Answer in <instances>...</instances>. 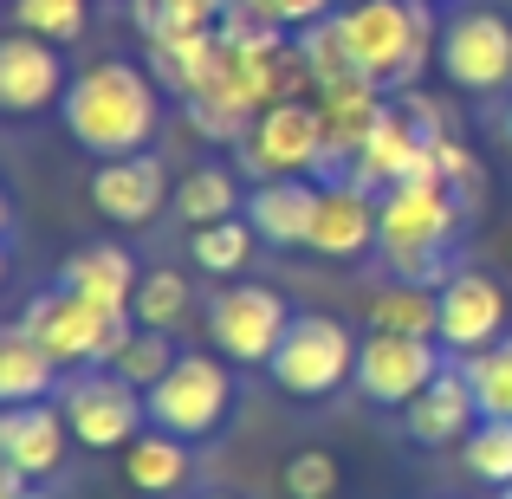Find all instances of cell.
<instances>
[{
  "mask_svg": "<svg viewBox=\"0 0 512 499\" xmlns=\"http://www.w3.org/2000/svg\"><path fill=\"white\" fill-rule=\"evenodd\" d=\"M312 104H318V124H325V143H331V163L350 169V156L363 150V137H370L376 124H383V85L376 78H338V85H318L312 91Z\"/></svg>",
  "mask_w": 512,
  "mask_h": 499,
  "instance_id": "ffe728a7",
  "label": "cell"
},
{
  "mask_svg": "<svg viewBox=\"0 0 512 499\" xmlns=\"http://www.w3.org/2000/svg\"><path fill=\"white\" fill-rule=\"evenodd\" d=\"M143 402H150V428L182 435V441H208L234 415V370L214 363L208 350H188V357L169 363V376Z\"/></svg>",
  "mask_w": 512,
  "mask_h": 499,
  "instance_id": "8992f818",
  "label": "cell"
},
{
  "mask_svg": "<svg viewBox=\"0 0 512 499\" xmlns=\"http://www.w3.org/2000/svg\"><path fill=\"white\" fill-rule=\"evenodd\" d=\"M467 383H474V402L480 415H493V422H512V331L500 337V344L474 350V357H461Z\"/></svg>",
  "mask_w": 512,
  "mask_h": 499,
  "instance_id": "f546056e",
  "label": "cell"
},
{
  "mask_svg": "<svg viewBox=\"0 0 512 499\" xmlns=\"http://www.w3.org/2000/svg\"><path fill=\"white\" fill-rule=\"evenodd\" d=\"M124 480L137 493H175L188 480V441L182 435H163V428H143L137 441L124 448Z\"/></svg>",
  "mask_w": 512,
  "mask_h": 499,
  "instance_id": "d4e9b609",
  "label": "cell"
},
{
  "mask_svg": "<svg viewBox=\"0 0 512 499\" xmlns=\"http://www.w3.org/2000/svg\"><path fill=\"white\" fill-rule=\"evenodd\" d=\"M130 20L143 39H169V33H221L227 0H130Z\"/></svg>",
  "mask_w": 512,
  "mask_h": 499,
  "instance_id": "f1b7e54d",
  "label": "cell"
},
{
  "mask_svg": "<svg viewBox=\"0 0 512 499\" xmlns=\"http://www.w3.org/2000/svg\"><path fill=\"white\" fill-rule=\"evenodd\" d=\"M13 325L33 337V344L59 363V370H72V363L111 370L117 350L130 344V331H137V318H130V312H98V305L78 299V292L46 286V292H33V299L20 305V318H13Z\"/></svg>",
  "mask_w": 512,
  "mask_h": 499,
  "instance_id": "277c9868",
  "label": "cell"
},
{
  "mask_svg": "<svg viewBox=\"0 0 512 499\" xmlns=\"http://www.w3.org/2000/svg\"><path fill=\"white\" fill-rule=\"evenodd\" d=\"M85 195H91V208H98L104 221L143 227V221L163 214V201H175V188H169L163 156L143 150V156H111V163H98L91 182H85Z\"/></svg>",
  "mask_w": 512,
  "mask_h": 499,
  "instance_id": "5bb4252c",
  "label": "cell"
},
{
  "mask_svg": "<svg viewBox=\"0 0 512 499\" xmlns=\"http://www.w3.org/2000/svg\"><path fill=\"white\" fill-rule=\"evenodd\" d=\"M344 7H350V0H344Z\"/></svg>",
  "mask_w": 512,
  "mask_h": 499,
  "instance_id": "7bdbcfd3",
  "label": "cell"
},
{
  "mask_svg": "<svg viewBox=\"0 0 512 499\" xmlns=\"http://www.w3.org/2000/svg\"><path fill=\"white\" fill-rule=\"evenodd\" d=\"M435 65L448 72L454 91H506L512 85V20L493 7H461L441 20Z\"/></svg>",
  "mask_w": 512,
  "mask_h": 499,
  "instance_id": "9c48e42d",
  "label": "cell"
},
{
  "mask_svg": "<svg viewBox=\"0 0 512 499\" xmlns=\"http://www.w3.org/2000/svg\"><path fill=\"white\" fill-rule=\"evenodd\" d=\"M266 7L279 13V26H286V33H299V26H312V20H325V13H338L344 0H266Z\"/></svg>",
  "mask_w": 512,
  "mask_h": 499,
  "instance_id": "74e56055",
  "label": "cell"
},
{
  "mask_svg": "<svg viewBox=\"0 0 512 499\" xmlns=\"http://www.w3.org/2000/svg\"><path fill=\"white\" fill-rule=\"evenodd\" d=\"M65 91H72V78H65V59L52 39H33V33L0 39V111L33 117L46 104H65Z\"/></svg>",
  "mask_w": 512,
  "mask_h": 499,
  "instance_id": "9a60e30c",
  "label": "cell"
},
{
  "mask_svg": "<svg viewBox=\"0 0 512 499\" xmlns=\"http://www.w3.org/2000/svg\"><path fill=\"white\" fill-rule=\"evenodd\" d=\"M292 318L299 312H292L273 286H260V279H240V286H227V292L208 299V337H214V350L234 357V363H273V350H279V337L292 331Z\"/></svg>",
  "mask_w": 512,
  "mask_h": 499,
  "instance_id": "30bf717a",
  "label": "cell"
},
{
  "mask_svg": "<svg viewBox=\"0 0 512 499\" xmlns=\"http://www.w3.org/2000/svg\"><path fill=\"white\" fill-rule=\"evenodd\" d=\"M500 499H512V487H506V493H500Z\"/></svg>",
  "mask_w": 512,
  "mask_h": 499,
  "instance_id": "b9f144b4",
  "label": "cell"
},
{
  "mask_svg": "<svg viewBox=\"0 0 512 499\" xmlns=\"http://www.w3.org/2000/svg\"><path fill=\"white\" fill-rule=\"evenodd\" d=\"M376 247V195L357 188L350 175H331L318 195V227H312V253L318 260H363Z\"/></svg>",
  "mask_w": 512,
  "mask_h": 499,
  "instance_id": "d6986e66",
  "label": "cell"
},
{
  "mask_svg": "<svg viewBox=\"0 0 512 499\" xmlns=\"http://www.w3.org/2000/svg\"><path fill=\"white\" fill-rule=\"evenodd\" d=\"M344 175L357 188H370V195H383V188H396V182H441L435 150H428V137L409 124L402 104H389V111H383V124L363 137V150L350 156ZM441 188H448V182H441Z\"/></svg>",
  "mask_w": 512,
  "mask_h": 499,
  "instance_id": "4fadbf2b",
  "label": "cell"
},
{
  "mask_svg": "<svg viewBox=\"0 0 512 499\" xmlns=\"http://www.w3.org/2000/svg\"><path fill=\"white\" fill-rule=\"evenodd\" d=\"M175 357H182V350L169 344V331H143V325H137V331H130V344L117 350V363H111V370L124 376V383H137L143 396H150V389L169 376V363H175Z\"/></svg>",
  "mask_w": 512,
  "mask_h": 499,
  "instance_id": "836d02e7",
  "label": "cell"
},
{
  "mask_svg": "<svg viewBox=\"0 0 512 499\" xmlns=\"http://www.w3.org/2000/svg\"><path fill=\"white\" fill-rule=\"evenodd\" d=\"M137 279L143 266L130 260L117 240H91V247H72L59 266V286L78 292V299H91L98 312H130V299H137Z\"/></svg>",
  "mask_w": 512,
  "mask_h": 499,
  "instance_id": "44dd1931",
  "label": "cell"
},
{
  "mask_svg": "<svg viewBox=\"0 0 512 499\" xmlns=\"http://www.w3.org/2000/svg\"><path fill=\"white\" fill-rule=\"evenodd\" d=\"M72 422H65L59 402H26V409L0 415V461L20 467L26 480H59L65 454H72Z\"/></svg>",
  "mask_w": 512,
  "mask_h": 499,
  "instance_id": "2e32d148",
  "label": "cell"
},
{
  "mask_svg": "<svg viewBox=\"0 0 512 499\" xmlns=\"http://www.w3.org/2000/svg\"><path fill=\"white\" fill-rule=\"evenodd\" d=\"M20 499H52V493H33V487H26V493H20Z\"/></svg>",
  "mask_w": 512,
  "mask_h": 499,
  "instance_id": "f35d334b",
  "label": "cell"
},
{
  "mask_svg": "<svg viewBox=\"0 0 512 499\" xmlns=\"http://www.w3.org/2000/svg\"><path fill=\"white\" fill-rule=\"evenodd\" d=\"M370 331H396V337H435L441 331V292L422 286V279H389V286L370 292L363 305Z\"/></svg>",
  "mask_w": 512,
  "mask_h": 499,
  "instance_id": "603a6c76",
  "label": "cell"
},
{
  "mask_svg": "<svg viewBox=\"0 0 512 499\" xmlns=\"http://www.w3.org/2000/svg\"><path fill=\"white\" fill-rule=\"evenodd\" d=\"M506 143H512V104H506Z\"/></svg>",
  "mask_w": 512,
  "mask_h": 499,
  "instance_id": "60d3db41",
  "label": "cell"
},
{
  "mask_svg": "<svg viewBox=\"0 0 512 499\" xmlns=\"http://www.w3.org/2000/svg\"><path fill=\"white\" fill-rule=\"evenodd\" d=\"M227 65V39L221 33H169V39H150V78L163 91H175L182 104H195L201 91L221 78Z\"/></svg>",
  "mask_w": 512,
  "mask_h": 499,
  "instance_id": "7402d4cb",
  "label": "cell"
},
{
  "mask_svg": "<svg viewBox=\"0 0 512 499\" xmlns=\"http://www.w3.org/2000/svg\"><path fill=\"white\" fill-rule=\"evenodd\" d=\"M52 383H59V363H52L20 325L0 331V402H7V409L46 402V396H52Z\"/></svg>",
  "mask_w": 512,
  "mask_h": 499,
  "instance_id": "cb8c5ba5",
  "label": "cell"
},
{
  "mask_svg": "<svg viewBox=\"0 0 512 499\" xmlns=\"http://www.w3.org/2000/svg\"><path fill=\"white\" fill-rule=\"evenodd\" d=\"M299 52H305V65H312V78L318 85H338V78H357V59H350V46H344V26H338V13H325V20H312V26H299Z\"/></svg>",
  "mask_w": 512,
  "mask_h": 499,
  "instance_id": "d6a6232c",
  "label": "cell"
},
{
  "mask_svg": "<svg viewBox=\"0 0 512 499\" xmlns=\"http://www.w3.org/2000/svg\"><path fill=\"white\" fill-rule=\"evenodd\" d=\"M357 350L363 344L331 312H299L292 331L279 337L266 376H273L286 396H299V402H325V396H338L344 383H357Z\"/></svg>",
  "mask_w": 512,
  "mask_h": 499,
  "instance_id": "5b68a950",
  "label": "cell"
},
{
  "mask_svg": "<svg viewBox=\"0 0 512 499\" xmlns=\"http://www.w3.org/2000/svg\"><path fill=\"white\" fill-rule=\"evenodd\" d=\"M182 111H188V130H195V137H208V143H247V130H253V117L234 111V104L195 98V104H182Z\"/></svg>",
  "mask_w": 512,
  "mask_h": 499,
  "instance_id": "d590c367",
  "label": "cell"
},
{
  "mask_svg": "<svg viewBox=\"0 0 512 499\" xmlns=\"http://www.w3.org/2000/svg\"><path fill=\"white\" fill-rule=\"evenodd\" d=\"M474 422H480V402H474V383H467L461 363H448V370L402 409V435H409L415 448H454V441L474 435Z\"/></svg>",
  "mask_w": 512,
  "mask_h": 499,
  "instance_id": "e0dca14e",
  "label": "cell"
},
{
  "mask_svg": "<svg viewBox=\"0 0 512 499\" xmlns=\"http://www.w3.org/2000/svg\"><path fill=\"white\" fill-rule=\"evenodd\" d=\"M448 370L435 350V337H396V331H370L357 350V389L376 409H409L435 376Z\"/></svg>",
  "mask_w": 512,
  "mask_h": 499,
  "instance_id": "7c38bea8",
  "label": "cell"
},
{
  "mask_svg": "<svg viewBox=\"0 0 512 499\" xmlns=\"http://www.w3.org/2000/svg\"><path fill=\"white\" fill-rule=\"evenodd\" d=\"M59 409L72 422V441L91 454L130 448V441L150 428V402H143L137 383H124L117 370H78L72 383L59 389Z\"/></svg>",
  "mask_w": 512,
  "mask_h": 499,
  "instance_id": "ba28073f",
  "label": "cell"
},
{
  "mask_svg": "<svg viewBox=\"0 0 512 499\" xmlns=\"http://www.w3.org/2000/svg\"><path fill=\"white\" fill-rule=\"evenodd\" d=\"M435 292H441V331H435V344L448 350L454 363L506 337L512 299H506V286L493 273H480V266H448Z\"/></svg>",
  "mask_w": 512,
  "mask_h": 499,
  "instance_id": "8fae6325",
  "label": "cell"
},
{
  "mask_svg": "<svg viewBox=\"0 0 512 499\" xmlns=\"http://www.w3.org/2000/svg\"><path fill=\"white\" fill-rule=\"evenodd\" d=\"M454 227H461V195L441 182H396L376 195V247L396 279L428 286V273H441Z\"/></svg>",
  "mask_w": 512,
  "mask_h": 499,
  "instance_id": "3957f363",
  "label": "cell"
},
{
  "mask_svg": "<svg viewBox=\"0 0 512 499\" xmlns=\"http://www.w3.org/2000/svg\"><path fill=\"white\" fill-rule=\"evenodd\" d=\"M188 312H195V286H188V273H175V266H150V273L137 279L130 318H137L143 331H175V325H188Z\"/></svg>",
  "mask_w": 512,
  "mask_h": 499,
  "instance_id": "83f0119b",
  "label": "cell"
},
{
  "mask_svg": "<svg viewBox=\"0 0 512 499\" xmlns=\"http://www.w3.org/2000/svg\"><path fill=\"white\" fill-rule=\"evenodd\" d=\"M195 499H234V493H195Z\"/></svg>",
  "mask_w": 512,
  "mask_h": 499,
  "instance_id": "ab89813d",
  "label": "cell"
},
{
  "mask_svg": "<svg viewBox=\"0 0 512 499\" xmlns=\"http://www.w3.org/2000/svg\"><path fill=\"white\" fill-rule=\"evenodd\" d=\"M240 163L253 169V182H279V175H331L338 169L312 98L266 104V111L253 117L247 143H240Z\"/></svg>",
  "mask_w": 512,
  "mask_h": 499,
  "instance_id": "52a82bcc",
  "label": "cell"
},
{
  "mask_svg": "<svg viewBox=\"0 0 512 499\" xmlns=\"http://www.w3.org/2000/svg\"><path fill=\"white\" fill-rule=\"evenodd\" d=\"M175 214H182L188 227H214V221H234V214H247V201H240V182L227 175L221 163H195L175 182Z\"/></svg>",
  "mask_w": 512,
  "mask_h": 499,
  "instance_id": "484cf974",
  "label": "cell"
},
{
  "mask_svg": "<svg viewBox=\"0 0 512 499\" xmlns=\"http://www.w3.org/2000/svg\"><path fill=\"white\" fill-rule=\"evenodd\" d=\"M338 454L325 448H299L286 454V467H279V493L286 499H338Z\"/></svg>",
  "mask_w": 512,
  "mask_h": 499,
  "instance_id": "e575fe53",
  "label": "cell"
},
{
  "mask_svg": "<svg viewBox=\"0 0 512 499\" xmlns=\"http://www.w3.org/2000/svg\"><path fill=\"white\" fill-rule=\"evenodd\" d=\"M318 195L325 182L312 175H279V182H253L247 195V221L266 247H312V227H318Z\"/></svg>",
  "mask_w": 512,
  "mask_h": 499,
  "instance_id": "ac0fdd59",
  "label": "cell"
},
{
  "mask_svg": "<svg viewBox=\"0 0 512 499\" xmlns=\"http://www.w3.org/2000/svg\"><path fill=\"white\" fill-rule=\"evenodd\" d=\"M91 26V0H13V33L52 39V46H72Z\"/></svg>",
  "mask_w": 512,
  "mask_h": 499,
  "instance_id": "1f68e13d",
  "label": "cell"
},
{
  "mask_svg": "<svg viewBox=\"0 0 512 499\" xmlns=\"http://www.w3.org/2000/svg\"><path fill=\"white\" fill-rule=\"evenodd\" d=\"M428 150H435V169H441V182H448L454 195L480 188V163L467 156V143H461V137H448V130H441V137H428Z\"/></svg>",
  "mask_w": 512,
  "mask_h": 499,
  "instance_id": "8d00e7d4",
  "label": "cell"
},
{
  "mask_svg": "<svg viewBox=\"0 0 512 499\" xmlns=\"http://www.w3.org/2000/svg\"><path fill=\"white\" fill-rule=\"evenodd\" d=\"M461 461H467V474H474L480 487L506 493V487H512V422H493V415H480L474 435L461 441Z\"/></svg>",
  "mask_w": 512,
  "mask_h": 499,
  "instance_id": "4dcf8cb0",
  "label": "cell"
},
{
  "mask_svg": "<svg viewBox=\"0 0 512 499\" xmlns=\"http://www.w3.org/2000/svg\"><path fill=\"white\" fill-rule=\"evenodd\" d=\"M253 221L247 214H234V221H214V227H188V260H195V273L208 279H240L253 260Z\"/></svg>",
  "mask_w": 512,
  "mask_h": 499,
  "instance_id": "4316f807",
  "label": "cell"
},
{
  "mask_svg": "<svg viewBox=\"0 0 512 499\" xmlns=\"http://www.w3.org/2000/svg\"><path fill=\"white\" fill-rule=\"evenodd\" d=\"M156 78L137 72V65L124 59H104V65H85V72L72 78V91H65L59 117L65 130H72L78 150L91 156H143L156 143V130H163V104H156Z\"/></svg>",
  "mask_w": 512,
  "mask_h": 499,
  "instance_id": "6da1fadb",
  "label": "cell"
},
{
  "mask_svg": "<svg viewBox=\"0 0 512 499\" xmlns=\"http://www.w3.org/2000/svg\"><path fill=\"white\" fill-rule=\"evenodd\" d=\"M338 26H344V46L357 59V72L376 78L383 91L415 85L441 46V26L428 13V0H350V7H338Z\"/></svg>",
  "mask_w": 512,
  "mask_h": 499,
  "instance_id": "7a4b0ae2",
  "label": "cell"
}]
</instances>
